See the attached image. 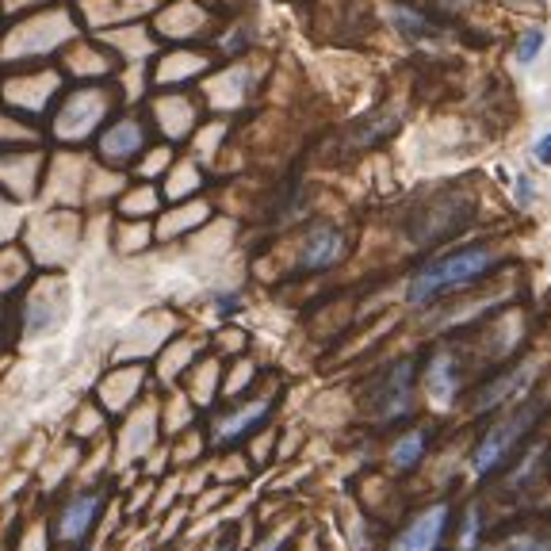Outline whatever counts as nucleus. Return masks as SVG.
Wrapping results in <instances>:
<instances>
[{
    "instance_id": "nucleus-1",
    "label": "nucleus",
    "mask_w": 551,
    "mask_h": 551,
    "mask_svg": "<svg viewBox=\"0 0 551 551\" xmlns=\"http://www.w3.org/2000/svg\"><path fill=\"white\" fill-rule=\"evenodd\" d=\"M494 268V253L482 249V246H471V249H459L452 257H441L433 261L429 268H421L414 276V284H409V303H433L441 299L448 291H459L467 284H475L482 272H490Z\"/></svg>"
},
{
    "instance_id": "nucleus-2",
    "label": "nucleus",
    "mask_w": 551,
    "mask_h": 551,
    "mask_svg": "<svg viewBox=\"0 0 551 551\" xmlns=\"http://www.w3.org/2000/svg\"><path fill=\"white\" fill-rule=\"evenodd\" d=\"M536 414H540V406H524L517 409V414H509L506 421H498V425L486 433L482 444L475 448V475H490V471H498L506 464V456L517 448V441L529 433V425L536 421Z\"/></svg>"
},
{
    "instance_id": "nucleus-3",
    "label": "nucleus",
    "mask_w": 551,
    "mask_h": 551,
    "mask_svg": "<svg viewBox=\"0 0 551 551\" xmlns=\"http://www.w3.org/2000/svg\"><path fill=\"white\" fill-rule=\"evenodd\" d=\"M108 111V96L104 93H77L66 100V108L58 115V134L61 138H88L100 126Z\"/></svg>"
},
{
    "instance_id": "nucleus-4",
    "label": "nucleus",
    "mask_w": 551,
    "mask_h": 551,
    "mask_svg": "<svg viewBox=\"0 0 551 551\" xmlns=\"http://www.w3.org/2000/svg\"><path fill=\"white\" fill-rule=\"evenodd\" d=\"M146 150V126L138 119H119L100 134V158L108 165H131Z\"/></svg>"
},
{
    "instance_id": "nucleus-5",
    "label": "nucleus",
    "mask_w": 551,
    "mask_h": 551,
    "mask_svg": "<svg viewBox=\"0 0 551 551\" xmlns=\"http://www.w3.org/2000/svg\"><path fill=\"white\" fill-rule=\"evenodd\" d=\"M444 524H448V506H433L417 521H409V529L394 540L391 551H437L441 536H444Z\"/></svg>"
},
{
    "instance_id": "nucleus-6",
    "label": "nucleus",
    "mask_w": 551,
    "mask_h": 551,
    "mask_svg": "<svg viewBox=\"0 0 551 551\" xmlns=\"http://www.w3.org/2000/svg\"><path fill=\"white\" fill-rule=\"evenodd\" d=\"M344 257V234L337 226H314L311 234H306L303 241V257L299 264L306 268V272H322V268L337 264Z\"/></svg>"
},
{
    "instance_id": "nucleus-7",
    "label": "nucleus",
    "mask_w": 551,
    "mask_h": 551,
    "mask_svg": "<svg viewBox=\"0 0 551 551\" xmlns=\"http://www.w3.org/2000/svg\"><path fill=\"white\" fill-rule=\"evenodd\" d=\"M100 506H104V494H77V498H69L66 514H61V524H58L61 540L81 544L85 532L93 529V517L100 514Z\"/></svg>"
},
{
    "instance_id": "nucleus-8",
    "label": "nucleus",
    "mask_w": 551,
    "mask_h": 551,
    "mask_svg": "<svg viewBox=\"0 0 551 551\" xmlns=\"http://www.w3.org/2000/svg\"><path fill=\"white\" fill-rule=\"evenodd\" d=\"M409 379H414V364H399L387 376V383H383L379 391V417H399L409 409Z\"/></svg>"
},
{
    "instance_id": "nucleus-9",
    "label": "nucleus",
    "mask_w": 551,
    "mask_h": 551,
    "mask_svg": "<svg viewBox=\"0 0 551 551\" xmlns=\"http://www.w3.org/2000/svg\"><path fill=\"white\" fill-rule=\"evenodd\" d=\"M425 383H429L433 402H441V406L452 402L456 391H459V371H456V361H452V356H448V352H437V356H433Z\"/></svg>"
},
{
    "instance_id": "nucleus-10",
    "label": "nucleus",
    "mask_w": 551,
    "mask_h": 551,
    "mask_svg": "<svg viewBox=\"0 0 551 551\" xmlns=\"http://www.w3.org/2000/svg\"><path fill=\"white\" fill-rule=\"evenodd\" d=\"M529 379H532V371H521V368H517V371H509V376H498V379L490 383V387H482V391H479L475 409H490V406H498V402H506L509 394H517Z\"/></svg>"
},
{
    "instance_id": "nucleus-11",
    "label": "nucleus",
    "mask_w": 551,
    "mask_h": 551,
    "mask_svg": "<svg viewBox=\"0 0 551 551\" xmlns=\"http://www.w3.org/2000/svg\"><path fill=\"white\" fill-rule=\"evenodd\" d=\"M264 414H268V402H253L246 409H238V414L223 417L219 429H215V437H219V441H234V437H241V433H249Z\"/></svg>"
},
{
    "instance_id": "nucleus-12",
    "label": "nucleus",
    "mask_w": 551,
    "mask_h": 551,
    "mask_svg": "<svg viewBox=\"0 0 551 551\" xmlns=\"http://www.w3.org/2000/svg\"><path fill=\"white\" fill-rule=\"evenodd\" d=\"M421 452H425V433H406V437L391 448V464L399 471H409V467H417Z\"/></svg>"
},
{
    "instance_id": "nucleus-13",
    "label": "nucleus",
    "mask_w": 551,
    "mask_h": 551,
    "mask_svg": "<svg viewBox=\"0 0 551 551\" xmlns=\"http://www.w3.org/2000/svg\"><path fill=\"white\" fill-rule=\"evenodd\" d=\"M540 46H544V31H536V28L524 31L521 43H517V58H521V61H532L536 54H540Z\"/></svg>"
},
{
    "instance_id": "nucleus-14",
    "label": "nucleus",
    "mask_w": 551,
    "mask_h": 551,
    "mask_svg": "<svg viewBox=\"0 0 551 551\" xmlns=\"http://www.w3.org/2000/svg\"><path fill=\"white\" fill-rule=\"evenodd\" d=\"M532 158L540 161V165H551V131H547V134L540 138V142L532 146Z\"/></svg>"
},
{
    "instance_id": "nucleus-15",
    "label": "nucleus",
    "mask_w": 551,
    "mask_h": 551,
    "mask_svg": "<svg viewBox=\"0 0 551 551\" xmlns=\"http://www.w3.org/2000/svg\"><path fill=\"white\" fill-rule=\"evenodd\" d=\"M509 551H551L544 540H532V536H521V540L509 544Z\"/></svg>"
},
{
    "instance_id": "nucleus-16",
    "label": "nucleus",
    "mask_w": 551,
    "mask_h": 551,
    "mask_svg": "<svg viewBox=\"0 0 551 551\" xmlns=\"http://www.w3.org/2000/svg\"><path fill=\"white\" fill-rule=\"evenodd\" d=\"M475 532H479V521H475V509H471V517H467V529H464V547L475 544Z\"/></svg>"
},
{
    "instance_id": "nucleus-17",
    "label": "nucleus",
    "mask_w": 551,
    "mask_h": 551,
    "mask_svg": "<svg viewBox=\"0 0 551 551\" xmlns=\"http://www.w3.org/2000/svg\"><path fill=\"white\" fill-rule=\"evenodd\" d=\"M517 199L524 203V207L532 203V184H529V176H521V181H517Z\"/></svg>"
},
{
    "instance_id": "nucleus-18",
    "label": "nucleus",
    "mask_w": 551,
    "mask_h": 551,
    "mask_svg": "<svg viewBox=\"0 0 551 551\" xmlns=\"http://www.w3.org/2000/svg\"><path fill=\"white\" fill-rule=\"evenodd\" d=\"M223 551H226V547H223Z\"/></svg>"
}]
</instances>
